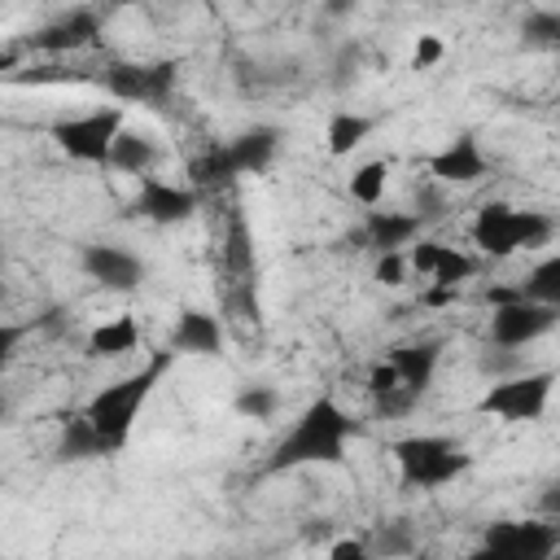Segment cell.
I'll return each mask as SVG.
<instances>
[{
	"instance_id": "obj_1",
	"label": "cell",
	"mask_w": 560,
	"mask_h": 560,
	"mask_svg": "<svg viewBox=\"0 0 560 560\" xmlns=\"http://www.w3.org/2000/svg\"><path fill=\"white\" fill-rule=\"evenodd\" d=\"M363 433V420H354L350 411H341L337 398H315L302 407V416L289 424V433L271 446L267 455V472H293L306 464H341L346 459V442Z\"/></svg>"
},
{
	"instance_id": "obj_35",
	"label": "cell",
	"mask_w": 560,
	"mask_h": 560,
	"mask_svg": "<svg viewBox=\"0 0 560 560\" xmlns=\"http://www.w3.org/2000/svg\"><path fill=\"white\" fill-rule=\"evenodd\" d=\"M26 332H31V324H0V368H9V359L18 354Z\"/></svg>"
},
{
	"instance_id": "obj_13",
	"label": "cell",
	"mask_w": 560,
	"mask_h": 560,
	"mask_svg": "<svg viewBox=\"0 0 560 560\" xmlns=\"http://www.w3.org/2000/svg\"><path fill=\"white\" fill-rule=\"evenodd\" d=\"M486 171H490V162H486V153H481L472 131H459L438 153H429V175L438 184H477Z\"/></svg>"
},
{
	"instance_id": "obj_21",
	"label": "cell",
	"mask_w": 560,
	"mask_h": 560,
	"mask_svg": "<svg viewBox=\"0 0 560 560\" xmlns=\"http://www.w3.org/2000/svg\"><path fill=\"white\" fill-rule=\"evenodd\" d=\"M114 451L92 433V424L83 416H66L61 420V438L52 446V459L57 464H83V459H109Z\"/></svg>"
},
{
	"instance_id": "obj_19",
	"label": "cell",
	"mask_w": 560,
	"mask_h": 560,
	"mask_svg": "<svg viewBox=\"0 0 560 560\" xmlns=\"http://www.w3.org/2000/svg\"><path fill=\"white\" fill-rule=\"evenodd\" d=\"M236 179H241V175H236V166H232V158H228L223 144H210V149H201V153L188 162V188H192L197 197H219V192H228Z\"/></svg>"
},
{
	"instance_id": "obj_36",
	"label": "cell",
	"mask_w": 560,
	"mask_h": 560,
	"mask_svg": "<svg viewBox=\"0 0 560 560\" xmlns=\"http://www.w3.org/2000/svg\"><path fill=\"white\" fill-rule=\"evenodd\" d=\"M328 560H372V551H368L363 538H337L328 547Z\"/></svg>"
},
{
	"instance_id": "obj_42",
	"label": "cell",
	"mask_w": 560,
	"mask_h": 560,
	"mask_svg": "<svg viewBox=\"0 0 560 560\" xmlns=\"http://www.w3.org/2000/svg\"><path fill=\"white\" fill-rule=\"evenodd\" d=\"M0 420H4V398H0Z\"/></svg>"
},
{
	"instance_id": "obj_20",
	"label": "cell",
	"mask_w": 560,
	"mask_h": 560,
	"mask_svg": "<svg viewBox=\"0 0 560 560\" xmlns=\"http://www.w3.org/2000/svg\"><path fill=\"white\" fill-rule=\"evenodd\" d=\"M131 350H140V324L131 315H118L109 324H96L88 332V341H83V354L88 359H122Z\"/></svg>"
},
{
	"instance_id": "obj_34",
	"label": "cell",
	"mask_w": 560,
	"mask_h": 560,
	"mask_svg": "<svg viewBox=\"0 0 560 560\" xmlns=\"http://www.w3.org/2000/svg\"><path fill=\"white\" fill-rule=\"evenodd\" d=\"M442 210H446V201H442V192H438L433 184L416 192V210H411V214H416L420 223H429V219H442Z\"/></svg>"
},
{
	"instance_id": "obj_31",
	"label": "cell",
	"mask_w": 560,
	"mask_h": 560,
	"mask_svg": "<svg viewBox=\"0 0 560 560\" xmlns=\"http://www.w3.org/2000/svg\"><path fill=\"white\" fill-rule=\"evenodd\" d=\"M416 402H420V398H416L411 389H402V385H394V389H385V394H372V411H376V416H385V420L407 416Z\"/></svg>"
},
{
	"instance_id": "obj_22",
	"label": "cell",
	"mask_w": 560,
	"mask_h": 560,
	"mask_svg": "<svg viewBox=\"0 0 560 560\" xmlns=\"http://www.w3.org/2000/svg\"><path fill=\"white\" fill-rule=\"evenodd\" d=\"M372 127H376V118L354 114V109H337V114L328 118V131H324L328 153H332V158H346L350 149H359V144L372 136Z\"/></svg>"
},
{
	"instance_id": "obj_32",
	"label": "cell",
	"mask_w": 560,
	"mask_h": 560,
	"mask_svg": "<svg viewBox=\"0 0 560 560\" xmlns=\"http://www.w3.org/2000/svg\"><path fill=\"white\" fill-rule=\"evenodd\" d=\"M372 280H376V284H385V289L402 284V280H407V254H381V258H376Z\"/></svg>"
},
{
	"instance_id": "obj_16",
	"label": "cell",
	"mask_w": 560,
	"mask_h": 560,
	"mask_svg": "<svg viewBox=\"0 0 560 560\" xmlns=\"http://www.w3.org/2000/svg\"><path fill=\"white\" fill-rule=\"evenodd\" d=\"M420 219L411 210H368L359 236H363V249H376V254H402L416 236H420Z\"/></svg>"
},
{
	"instance_id": "obj_6",
	"label": "cell",
	"mask_w": 560,
	"mask_h": 560,
	"mask_svg": "<svg viewBox=\"0 0 560 560\" xmlns=\"http://www.w3.org/2000/svg\"><path fill=\"white\" fill-rule=\"evenodd\" d=\"M101 83L118 105L166 109V101L175 96V83H179V66L175 61H109Z\"/></svg>"
},
{
	"instance_id": "obj_33",
	"label": "cell",
	"mask_w": 560,
	"mask_h": 560,
	"mask_svg": "<svg viewBox=\"0 0 560 560\" xmlns=\"http://www.w3.org/2000/svg\"><path fill=\"white\" fill-rule=\"evenodd\" d=\"M442 57H446V44H442L438 35H420L416 48H411V66H416V70H433Z\"/></svg>"
},
{
	"instance_id": "obj_27",
	"label": "cell",
	"mask_w": 560,
	"mask_h": 560,
	"mask_svg": "<svg viewBox=\"0 0 560 560\" xmlns=\"http://www.w3.org/2000/svg\"><path fill=\"white\" fill-rule=\"evenodd\" d=\"M468 276H472V258L459 254V249H451V245H438V262H433L429 280H433L438 289H459Z\"/></svg>"
},
{
	"instance_id": "obj_39",
	"label": "cell",
	"mask_w": 560,
	"mask_h": 560,
	"mask_svg": "<svg viewBox=\"0 0 560 560\" xmlns=\"http://www.w3.org/2000/svg\"><path fill=\"white\" fill-rule=\"evenodd\" d=\"M13 61H18V52H13V48H9V52H0V70H9Z\"/></svg>"
},
{
	"instance_id": "obj_2",
	"label": "cell",
	"mask_w": 560,
	"mask_h": 560,
	"mask_svg": "<svg viewBox=\"0 0 560 560\" xmlns=\"http://www.w3.org/2000/svg\"><path fill=\"white\" fill-rule=\"evenodd\" d=\"M171 363H175V354H171V350H158L140 372H131V376H122V381H114V385L96 389V394L88 398V407L79 411V416L92 424V433H96L114 455L131 442L136 420H140L144 402L153 398V389H158V381L166 376V368H171Z\"/></svg>"
},
{
	"instance_id": "obj_10",
	"label": "cell",
	"mask_w": 560,
	"mask_h": 560,
	"mask_svg": "<svg viewBox=\"0 0 560 560\" xmlns=\"http://www.w3.org/2000/svg\"><path fill=\"white\" fill-rule=\"evenodd\" d=\"M79 267H83L88 280H96L101 289H114V293H131L149 276V267H144L140 254H131L122 245H105V241H88L79 249Z\"/></svg>"
},
{
	"instance_id": "obj_38",
	"label": "cell",
	"mask_w": 560,
	"mask_h": 560,
	"mask_svg": "<svg viewBox=\"0 0 560 560\" xmlns=\"http://www.w3.org/2000/svg\"><path fill=\"white\" fill-rule=\"evenodd\" d=\"M328 534H332L328 521H311V525H306V538H311V542H319V538H328Z\"/></svg>"
},
{
	"instance_id": "obj_7",
	"label": "cell",
	"mask_w": 560,
	"mask_h": 560,
	"mask_svg": "<svg viewBox=\"0 0 560 560\" xmlns=\"http://www.w3.org/2000/svg\"><path fill=\"white\" fill-rule=\"evenodd\" d=\"M551 385H556V372H521V376H508V381H494L477 411L503 420V424H525V420H538L551 402Z\"/></svg>"
},
{
	"instance_id": "obj_26",
	"label": "cell",
	"mask_w": 560,
	"mask_h": 560,
	"mask_svg": "<svg viewBox=\"0 0 560 560\" xmlns=\"http://www.w3.org/2000/svg\"><path fill=\"white\" fill-rule=\"evenodd\" d=\"M228 267H232V276H236L241 284L249 280V267H254L249 223H245V214H241V210H232V214H228Z\"/></svg>"
},
{
	"instance_id": "obj_3",
	"label": "cell",
	"mask_w": 560,
	"mask_h": 560,
	"mask_svg": "<svg viewBox=\"0 0 560 560\" xmlns=\"http://www.w3.org/2000/svg\"><path fill=\"white\" fill-rule=\"evenodd\" d=\"M402 490H442L472 468V455L446 433H411L389 446Z\"/></svg>"
},
{
	"instance_id": "obj_4",
	"label": "cell",
	"mask_w": 560,
	"mask_h": 560,
	"mask_svg": "<svg viewBox=\"0 0 560 560\" xmlns=\"http://www.w3.org/2000/svg\"><path fill=\"white\" fill-rule=\"evenodd\" d=\"M556 241V219L547 210H516L508 201H486L472 219V245L490 258H512L516 249H538Z\"/></svg>"
},
{
	"instance_id": "obj_28",
	"label": "cell",
	"mask_w": 560,
	"mask_h": 560,
	"mask_svg": "<svg viewBox=\"0 0 560 560\" xmlns=\"http://www.w3.org/2000/svg\"><path fill=\"white\" fill-rule=\"evenodd\" d=\"M232 411L245 416V420H271L280 411V394L271 385H245L236 398H232Z\"/></svg>"
},
{
	"instance_id": "obj_24",
	"label": "cell",
	"mask_w": 560,
	"mask_h": 560,
	"mask_svg": "<svg viewBox=\"0 0 560 560\" xmlns=\"http://www.w3.org/2000/svg\"><path fill=\"white\" fill-rule=\"evenodd\" d=\"M411 547H416L411 521H381V525L372 529V542H368L372 560H398V556H407Z\"/></svg>"
},
{
	"instance_id": "obj_18",
	"label": "cell",
	"mask_w": 560,
	"mask_h": 560,
	"mask_svg": "<svg viewBox=\"0 0 560 560\" xmlns=\"http://www.w3.org/2000/svg\"><path fill=\"white\" fill-rule=\"evenodd\" d=\"M158 158H162V149H158V140H153V136L122 127V131L114 136V144H109V162H105V166H114V171H122V175L144 179V175H153Z\"/></svg>"
},
{
	"instance_id": "obj_12",
	"label": "cell",
	"mask_w": 560,
	"mask_h": 560,
	"mask_svg": "<svg viewBox=\"0 0 560 560\" xmlns=\"http://www.w3.org/2000/svg\"><path fill=\"white\" fill-rule=\"evenodd\" d=\"M101 35V13L96 9H66L52 22H44L35 35H26V48L35 52H79L96 44Z\"/></svg>"
},
{
	"instance_id": "obj_9",
	"label": "cell",
	"mask_w": 560,
	"mask_h": 560,
	"mask_svg": "<svg viewBox=\"0 0 560 560\" xmlns=\"http://www.w3.org/2000/svg\"><path fill=\"white\" fill-rule=\"evenodd\" d=\"M560 319V306H542V302H503V306H490V346H508V350H521L538 337H547Z\"/></svg>"
},
{
	"instance_id": "obj_11",
	"label": "cell",
	"mask_w": 560,
	"mask_h": 560,
	"mask_svg": "<svg viewBox=\"0 0 560 560\" xmlns=\"http://www.w3.org/2000/svg\"><path fill=\"white\" fill-rule=\"evenodd\" d=\"M197 206H201V197H197L188 184H171V179L144 175V179H140L136 201L127 206V214L149 219V223H158V228H171V223L192 219V214H197Z\"/></svg>"
},
{
	"instance_id": "obj_41",
	"label": "cell",
	"mask_w": 560,
	"mask_h": 560,
	"mask_svg": "<svg viewBox=\"0 0 560 560\" xmlns=\"http://www.w3.org/2000/svg\"><path fill=\"white\" fill-rule=\"evenodd\" d=\"M0 267H4V245H0Z\"/></svg>"
},
{
	"instance_id": "obj_40",
	"label": "cell",
	"mask_w": 560,
	"mask_h": 560,
	"mask_svg": "<svg viewBox=\"0 0 560 560\" xmlns=\"http://www.w3.org/2000/svg\"><path fill=\"white\" fill-rule=\"evenodd\" d=\"M468 560H494V556H490V551H486V547H477V551H472V556H468Z\"/></svg>"
},
{
	"instance_id": "obj_37",
	"label": "cell",
	"mask_w": 560,
	"mask_h": 560,
	"mask_svg": "<svg viewBox=\"0 0 560 560\" xmlns=\"http://www.w3.org/2000/svg\"><path fill=\"white\" fill-rule=\"evenodd\" d=\"M394 385H398V372L381 359V363L368 372V394H385V389H394Z\"/></svg>"
},
{
	"instance_id": "obj_14",
	"label": "cell",
	"mask_w": 560,
	"mask_h": 560,
	"mask_svg": "<svg viewBox=\"0 0 560 560\" xmlns=\"http://www.w3.org/2000/svg\"><path fill=\"white\" fill-rule=\"evenodd\" d=\"M175 359L179 354H197V359H219L223 354V324L219 315L201 311V306H184L175 315V328H171V346H166Z\"/></svg>"
},
{
	"instance_id": "obj_8",
	"label": "cell",
	"mask_w": 560,
	"mask_h": 560,
	"mask_svg": "<svg viewBox=\"0 0 560 560\" xmlns=\"http://www.w3.org/2000/svg\"><path fill=\"white\" fill-rule=\"evenodd\" d=\"M481 547L494 560H556L560 529L551 521H494L486 525Z\"/></svg>"
},
{
	"instance_id": "obj_30",
	"label": "cell",
	"mask_w": 560,
	"mask_h": 560,
	"mask_svg": "<svg viewBox=\"0 0 560 560\" xmlns=\"http://www.w3.org/2000/svg\"><path fill=\"white\" fill-rule=\"evenodd\" d=\"M477 372H481V376H490V385H494V381L521 376V372H525V359H521V350H508V346H486V350L477 354Z\"/></svg>"
},
{
	"instance_id": "obj_17",
	"label": "cell",
	"mask_w": 560,
	"mask_h": 560,
	"mask_svg": "<svg viewBox=\"0 0 560 560\" xmlns=\"http://www.w3.org/2000/svg\"><path fill=\"white\" fill-rule=\"evenodd\" d=\"M223 149H228L236 175H262V171L276 162V153H280V127H267V122L245 127V131L232 136Z\"/></svg>"
},
{
	"instance_id": "obj_23",
	"label": "cell",
	"mask_w": 560,
	"mask_h": 560,
	"mask_svg": "<svg viewBox=\"0 0 560 560\" xmlns=\"http://www.w3.org/2000/svg\"><path fill=\"white\" fill-rule=\"evenodd\" d=\"M521 298H525V302H542V306H560V254L542 258V262L521 280Z\"/></svg>"
},
{
	"instance_id": "obj_25",
	"label": "cell",
	"mask_w": 560,
	"mask_h": 560,
	"mask_svg": "<svg viewBox=\"0 0 560 560\" xmlns=\"http://www.w3.org/2000/svg\"><path fill=\"white\" fill-rule=\"evenodd\" d=\"M385 179H389V162L385 158H372V162H363V166H354V175H350V197L359 201V206H381V197H385Z\"/></svg>"
},
{
	"instance_id": "obj_5",
	"label": "cell",
	"mask_w": 560,
	"mask_h": 560,
	"mask_svg": "<svg viewBox=\"0 0 560 560\" xmlns=\"http://www.w3.org/2000/svg\"><path fill=\"white\" fill-rule=\"evenodd\" d=\"M122 127H127V109L122 105H101V109H88V114H74V118H57L48 127V136L70 162L105 166L109 162V144H114V136Z\"/></svg>"
},
{
	"instance_id": "obj_43",
	"label": "cell",
	"mask_w": 560,
	"mask_h": 560,
	"mask_svg": "<svg viewBox=\"0 0 560 560\" xmlns=\"http://www.w3.org/2000/svg\"><path fill=\"white\" fill-rule=\"evenodd\" d=\"M192 560H197V556H192Z\"/></svg>"
},
{
	"instance_id": "obj_15",
	"label": "cell",
	"mask_w": 560,
	"mask_h": 560,
	"mask_svg": "<svg viewBox=\"0 0 560 560\" xmlns=\"http://www.w3.org/2000/svg\"><path fill=\"white\" fill-rule=\"evenodd\" d=\"M438 359H442V341H438V337L402 341V346H389V354H385V363L398 372V385H402V389H411L416 398L433 385Z\"/></svg>"
},
{
	"instance_id": "obj_29",
	"label": "cell",
	"mask_w": 560,
	"mask_h": 560,
	"mask_svg": "<svg viewBox=\"0 0 560 560\" xmlns=\"http://www.w3.org/2000/svg\"><path fill=\"white\" fill-rule=\"evenodd\" d=\"M521 39H525L529 48H556V44H560V13H556V9H534V13H525Z\"/></svg>"
}]
</instances>
